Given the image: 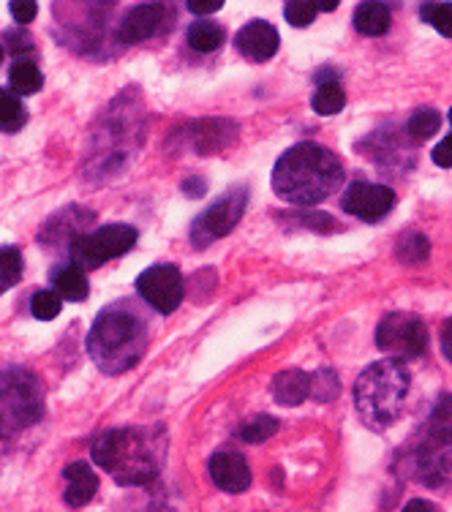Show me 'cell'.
<instances>
[{"label": "cell", "instance_id": "obj_9", "mask_svg": "<svg viewBox=\"0 0 452 512\" xmlns=\"http://www.w3.org/2000/svg\"><path fill=\"white\" fill-rule=\"evenodd\" d=\"M137 292L158 314H172L183 303V273L175 265L148 267L139 273Z\"/></svg>", "mask_w": 452, "mask_h": 512}, {"label": "cell", "instance_id": "obj_25", "mask_svg": "<svg viewBox=\"0 0 452 512\" xmlns=\"http://www.w3.org/2000/svg\"><path fill=\"white\" fill-rule=\"evenodd\" d=\"M344 104L346 93L338 82H322L319 90L314 93V99H311V107H314L319 115H335V112L344 109Z\"/></svg>", "mask_w": 452, "mask_h": 512}, {"label": "cell", "instance_id": "obj_35", "mask_svg": "<svg viewBox=\"0 0 452 512\" xmlns=\"http://www.w3.org/2000/svg\"><path fill=\"white\" fill-rule=\"evenodd\" d=\"M224 6V0H188V11H194L199 17H205L210 11H218Z\"/></svg>", "mask_w": 452, "mask_h": 512}, {"label": "cell", "instance_id": "obj_3", "mask_svg": "<svg viewBox=\"0 0 452 512\" xmlns=\"http://www.w3.org/2000/svg\"><path fill=\"white\" fill-rule=\"evenodd\" d=\"M93 461L107 469L118 485H148L158 477V450L139 428H112L90 447Z\"/></svg>", "mask_w": 452, "mask_h": 512}, {"label": "cell", "instance_id": "obj_17", "mask_svg": "<svg viewBox=\"0 0 452 512\" xmlns=\"http://www.w3.org/2000/svg\"><path fill=\"white\" fill-rule=\"evenodd\" d=\"M311 395V376L300 368H289L273 379V398L281 406H300Z\"/></svg>", "mask_w": 452, "mask_h": 512}, {"label": "cell", "instance_id": "obj_34", "mask_svg": "<svg viewBox=\"0 0 452 512\" xmlns=\"http://www.w3.org/2000/svg\"><path fill=\"white\" fill-rule=\"evenodd\" d=\"M300 221L308 229H319V232H333L335 229V221L330 216H325V213H305Z\"/></svg>", "mask_w": 452, "mask_h": 512}, {"label": "cell", "instance_id": "obj_4", "mask_svg": "<svg viewBox=\"0 0 452 512\" xmlns=\"http://www.w3.org/2000/svg\"><path fill=\"white\" fill-rule=\"evenodd\" d=\"M412 387V374L401 360L368 365L354 382V406L371 428H387L401 417L403 401Z\"/></svg>", "mask_w": 452, "mask_h": 512}, {"label": "cell", "instance_id": "obj_33", "mask_svg": "<svg viewBox=\"0 0 452 512\" xmlns=\"http://www.w3.org/2000/svg\"><path fill=\"white\" fill-rule=\"evenodd\" d=\"M433 161H436V167L450 169L452 167V134L450 137H444L436 148H433Z\"/></svg>", "mask_w": 452, "mask_h": 512}, {"label": "cell", "instance_id": "obj_16", "mask_svg": "<svg viewBox=\"0 0 452 512\" xmlns=\"http://www.w3.org/2000/svg\"><path fill=\"white\" fill-rule=\"evenodd\" d=\"M63 477H66V504L69 507H85L88 502L96 499V493H99V477L96 472L90 469L88 463H69L66 469H63Z\"/></svg>", "mask_w": 452, "mask_h": 512}, {"label": "cell", "instance_id": "obj_15", "mask_svg": "<svg viewBox=\"0 0 452 512\" xmlns=\"http://www.w3.org/2000/svg\"><path fill=\"white\" fill-rule=\"evenodd\" d=\"M90 221H93V213L85 210V207H79V205L66 207L63 213H58V216L52 218L50 224L44 227V232H41V243H47V240H50V243H55V246L66 243V246L71 248L74 240H79L82 235H88V232H82V229H88Z\"/></svg>", "mask_w": 452, "mask_h": 512}, {"label": "cell", "instance_id": "obj_28", "mask_svg": "<svg viewBox=\"0 0 452 512\" xmlns=\"http://www.w3.org/2000/svg\"><path fill=\"white\" fill-rule=\"evenodd\" d=\"M278 431V420L276 417H270V414H259L254 417L251 423H246L240 428V439L248 444H262L267 442L270 436H276Z\"/></svg>", "mask_w": 452, "mask_h": 512}, {"label": "cell", "instance_id": "obj_29", "mask_svg": "<svg viewBox=\"0 0 452 512\" xmlns=\"http://www.w3.org/2000/svg\"><path fill=\"white\" fill-rule=\"evenodd\" d=\"M420 17L439 30L442 36L452 39V3H425V6H420Z\"/></svg>", "mask_w": 452, "mask_h": 512}, {"label": "cell", "instance_id": "obj_40", "mask_svg": "<svg viewBox=\"0 0 452 512\" xmlns=\"http://www.w3.org/2000/svg\"><path fill=\"white\" fill-rule=\"evenodd\" d=\"M0 63H3V47H0Z\"/></svg>", "mask_w": 452, "mask_h": 512}, {"label": "cell", "instance_id": "obj_21", "mask_svg": "<svg viewBox=\"0 0 452 512\" xmlns=\"http://www.w3.org/2000/svg\"><path fill=\"white\" fill-rule=\"evenodd\" d=\"M9 85L11 93H17V96H33V93H39L41 85H44V77H41V71L36 63H30V60H17L9 71Z\"/></svg>", "mask_w": 452, "mask_h": 512}, {"label": "cell", "instance_id": "obj_12", "mask_svg": "<svg viewBox=\"0 0 452 512\" xmlns=\"http://www.w3.org/2000/svg\"><path fill=\"white\" fill-rule=\"evenodd\" d=\"M207 472H210V480L226 493H243L251 485V469H248V461L240 453L221 450V453L210 458Z\"/></svg>", "mask_w": 452, "mask_h": 512}, {"label": "cell", "instance_id": "obj_22", "mask_svg": "<svg viewBox=\"0 0 452 512\" xmlns=\"http://www.w3.org/2000/svg\"><path fill=\"white\" fill-rule=\"evenodd\" d=\"M191 50L197 52H216L224 44V28L213 20H197L186 33Z\"/></svg>", "mask_w": 452, "mask_h": 512}, {"label": "cell", "instance_id": "obj_5", "mask_svg": "<svg viewBox=\"0 0 452 512\" xmlns=\"http://www.w3.org/2000/svg\"><path fill=\"white\" fill-rule=\"evenodd\" d=\"M0 417L14 428H28L44 417V393L33 371L14 365L0 374Z\"/></svg>", "mask_w": 452, "mask_h": 512}, {"label": "cell", "instance_id": "obj_27", "mask_svg": "<svg viewBox=\"0 0 452 512\" xmlns=\"http://www.w3.org/2000/svg\"><path fill=\"white\" fill-rule=\"evenodd\" d=\"M439 128H442V115L436 109H417L406 123V131L412 139H431Z\"/></svg>", "mask_w": 452, "mask_h": 512}, {"label": "cell", "instance_id": "obj_1", "mask_svg": "<svg viewBox=\"0 0 452 512\" xmlns=\"http://www.w3.org/2000/svg\"><path fill=\"white\" fill-rule=\"evenodd\" d=\"M344 183V164L333 150L316 142H297L273 169V188L289 205H319L333 197L335 188Z\"/></svg>", "mask_w": 452, "mask_h": 512}, {"label": "cell", "instance_id": "obj_2", "mask_svg": "<svg viewBox=\"0 0 452 512\" xmlns=\"http://www.w3.org/2000/svg\"><path fill=\"white\" fill-rule=\"evenodd\" d=\"M148 349V327L128 308H104L88 335V355L104 374H126Z\"/></svg>", "mask_w": 452, "mask_h": 512}, {"label": "cell", "instance_id": "obj_18", "mask_svg": "<svg viewBox=\"0 0 452 512\" xmlns=\"http://www.w3.org/2000/svg\"><path fill=\"white\" fill-rule=\"evenodd\" d=\"M390 9L384 3H360L354 9V28L360 30L363 36H384L390 30Z\"/></svg>", "mask_w": 452, "mask_h": 512}, {"label": "cell", "instance_id": "obj_13", "mask_svg": "<svg viewBox=\"0 0 452 512\" xmlns=\"http://www.w3.org/2000/svg\"><path fill=\"white\" fill-rule=\"evenodd\" d=\"M167 9L161 3H142V6H134L128 11L123 22L118 28V39L123 44H139V41L156 36L158 28H161V20H164Z\"/></svg>", "mask_w": 452, "mask_h": 512}, {"label": "cell", "instance_id": "obj_37", "mask_svg": "<svg viewBox=\"0 0 452 512\" xmlns=\"http://www.w3.org/2000/svg\"><path fill=\"white\" fill-rule=\"evenodd\" d=\"M401 512H436V507L431 502H425V499H412Z\"/></svg>", "mask_w": 452, "mask_h": 512}, {"label": "cell", "instance_id": "obj_19", "mask_svg": "<svg viewBox=\"0 0 452 512\" xmlns=\"http://www.w3.org/2000/svg\"><path fill=\"white\" fill-rule=\"evenodd\" d=\"M55 292L60 297H66L71 303H82V300H88L90 295V284H88V276H85V270L77 265H69V267H60L55 270Z\"/></svg>", "mask_w": 452, "mask_h": 512}, {"label": "cell", "instance_id": "obj_14", "mask_svg": "<svg viewBox=\"0 0 452 512\" xmlns=\"http://www.w3.org/2000/svg\"><path fill=\"white\" fill-rule=\"evenodd\" d=\"M237 50L243 52L248 60H256V63H265L278 52V30L265 20H254L248 22L246 28L237 33Z\"/></svg>", "mask_w": 452, "mask_h": 512}, {"label": "cell", "instance_id": "obj_41", "mask_svg": "<svg viewBox=\"0 0 452 512\" xmlns=\"http://www.w3.org/2000/svg\"><path fill=\"white\" fill-rule=\"evenodd\" d=\"M450 123H452V109H450Z\"/></svg>", "mask_w": 452, "mask_h": 512}, {"label": "cell", "instance_id": "obj_31", "mask_svg": "<svg viewBox=\"0 0 452 512\" xmlns=\"http://www.w3.org/2000/svg\"><path fill=\"white\" fill-rule=\"evenodd\" d=\"M284 14L289 25L305 28V25H311V22H314L316 6L314 3H308V0H292V3H286Z\"/></svg>", "mask_w": 452, "mask_h": 512}, {"label": "cell", "instance_id": "obj_32", "mask_svg": "<svg viewBox=\"0 0 452 512\" xmlns=\"http://www.w3.org/2000/svg\"><path fill=\"white\" fill-rule=\"evenodd\" d=\"M9 11H11V17L20 22V25H28V22L36 20V11H39V6H36V3H28V0H11Z\"/></svg>", "mask_w": 452, "mask_h": 512}, {"label": "cell", "instance_id": "obj_24", "mask_svg": "<svg viewBox=\"0 0 452 512\" xmlns=\"http://www.w3.org/2000/svg\"><path fill=\"white\" fill-rule=\"evenodd\" d=\"M28 120V112L22 107L17 93L11 90H0V131H20Z\"/></svg>", "mask_w": 452, "mask_h": 512}, {"label": "cell", "instance_id": "obj_7", "mask_svg": "<svg viewBox=\"0 0 452 512\" xmlns=\"http://www.w3.org/2000/svg\"><path fill=\"white\" fill-rule=\"evenodd\" d=\"M376 346L393 360H414L428 349V330L414 314H387L376 327Z\"/></svg>", "mask_w": 452, "mask_h": 512}, {"label": "cell", "instance_id": "obj_38", "mask_svg": "<svg viewBox=\"0 0 452 512\" xmlns=\"http://www.w3.org/2000/svg\"><path fill=\"white\" fill-rule=\"evenodd\" d=\"M316 11H335L338 9V0H322V3H314Z\"/></svg>", "mask_w": 452, "mask_h": 512}, {"label": "cell", "instance_id": "obj_8", "mask_svg": "<svg viewBox=\"0 0 452 512\" xmlns=\"http://www.w3.org/2000/svg\"><path fill=\"white\" fill-rule=\"evenodd\" d=\"M248 205V191L243 186L235 188V191H229L224 197L213 202V205L207 207L205 213L194 221V227H191V243L197 248L210 246L213 240L218 237H226L232 229L240 224V218L246 213Z\"/></svg>", "mask_w": 452, "mask_h": 512}, {"label": "cell", "instance_id": "obj_10", "mask_svg": "<svg viewBox=\"0 0 452 512\" xmlns=\"http://www.w3.org/2000/svg\"><path fill=\"white\" fill-rule=\"evenodd\" d=\"M412 469L417 483L428 488H447L452 483V444L433 442L423 436V442L412 447Z\"/></svg>", "mask_w": 452, "mask_h": 512}, {"label": "cell", "instance_id": "obj_11", "mask_svg": "<svg viewBox=\"0 0 452 512\" xmlns=\"http://www.w3.org/2000/svg\"><path fill=\"white\" fill-rule=\"evenodd\" d=\"M346 213H352L360 221H368V224H376L382 221L390 210L395 207V191L390 186H379V183H352L346 188L344 199H341Z\"/></svg>", "mask_w": 452, "mask_h": 512}, {"label": "cell", "instance_id": "obj_6", "mask_svg": "<svg viewBox=\"0 0 452 512\" xmlns=\"http://www.w3.org/2000/svg\"><path fill=\"white\" fill-rule=\"evenodd\" d=\"M139 232L131 224H109L96 232H88L71 243V259L82 270H96L109 259L123 256L128 248H134Z\"/></svg>", "mask_w": 452, "mask_h": 512}, {"label": "cell", "instance_id": "obj_23", "mask_svg": "<svg viewBox=\"0 0 452 512\" xmlns=\"http://www.w3.org/2000/svg\"><path fill=\"white\" fill-rule=\"evenodd\" d=\"M395 256L403 265H420L431 256V243L423 232H406V235L395 243Z\"/></svg>", "mask_w": 452, "mask_h": 512}, {"label": "cell", "instance_id": "obj_36", "mask_svg": "<svg viewBox=\"0 0 452 512\" xmlns=\"http://www.w3.org/2000/svg\"><path fill=\"white\" fill-rule=\"evenodd\" d=\"M442 352L452 363V316L442 325Z\"/></svg>", "mask_w": 452, "mask_h": 512}, {"label": "cell", "instance_id": "obj_39", "mask_svg": "<svg viewBox=\"0 0 452 512\" xmlns=\"http://www.w3.org/2000/svg\"><path fill=\"white\" fill-rule=\"evenodd\" d=\"M3 428H6V423H3V417H0V436H3Z\"/></svg>", "mask_w": 452, "mask_h": 512}, {"label": "cell", "instance_id": "obj_20", "mask_svg": "<svg viewBox=\"0 0 452 512\" xmlns=\"http://www.w3.org/2000/svg\"><path fill=\"white\" fill-rule=\"evenodd\" d=\"M423 436H428L433 442L452 444V395H442L436 401L431 417L425 423Z\"/></svg>", "mask_w": 452, "mask_h": 512}, {"label": "cell", "instance_id": "obj_30", "mask_svg": "<svg viewBox=\"0 0 452 512\" xmlns=\"http://www.w3.org/2000/svg\"><path fill=\"white\" fill-rule=\"evenodd\" d=\"M30 308H33V316H36V319H41V322H52V319L60 314L63 300H60L58 292L41 289V292H36V295H33V303H30Z\"/></svg>", "mask_w": 452, "mask_h": 512}, {"label": "cell", "instance_id": "obj_26", "mask_svg": "<svg viewBox=\"0 0 452 512\" xmlns=\"http://www.w3.org/2000/svg\"><path fill=\"white\" fill-rule=\"evenodd\" d=\"M22 254L20 248H0V295L20 284Z\"/></svg>", "mask_w": 452, "mask_h": 512}]
</instances>
